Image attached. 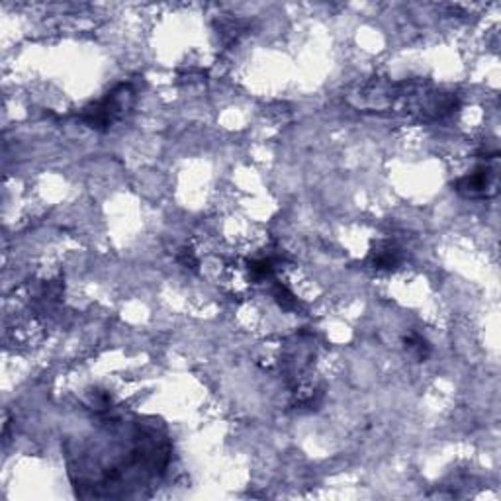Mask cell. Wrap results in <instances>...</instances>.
Listing matches in <instances>:
<instances>
[{
  "label": "cell",
  "instance_id": "1",
  "mask_svg": "<svg viewBox=\"0 0 501 501\" xmlns=\"http://www.w3.org/2000/svg\"><path fill=\"white\" fill-rule=\"evenodd\" d=\"M131 100H133V90L130 89V84H120L104 100H100L94 106L87 108L82 114V120L94 130H108L114 121L126 114V110L130 108Z\"/></svg>",
  "mask_w": 501,
  "mask_h": 501
},
{
  "label": "cell",
  "instance_id": "2",
  "mask_svg": "<svg viewBox=\"0 0 501 501\" xmlns=\"http://www.w3.org/2000/svg\"><path fill=\"white\" fill-rule=\"evenodd\" d=\"M495 190V172L488 165H480L474 172L456 180V192L466 198H485Z\"/></svg>",
  "mask_w": 501,
  "mask_h": 501
},
{
  "label": "cell",
  "instance_id": "3",
  "mask_svg": "<svg viewBox=\"0 0 501 501\" xmlns=\"http://www.w3.org/2000/svg\"><path fill=\"white\" fill-rule=\"evenodd\" d=\"M400 260H402L400 249H397L396 245H392V243H384L376 250H372L370 263L374 268L390 270V268H396L400 265Z\"/></svg>",
  "mask_w": 501,
  "mask_h": 501
},
{
  "label": "cell",
  "instance_id": "4",
  "mask_svg": "<svg viewBox=\"0 0 501 501\" xmlns=\"http://www.w3.org/2000/svg\"><path fill=\"white\" fill-rule=\"evenodd\" d=\"M405 348H407V353L409 355H413L417 360H425L429 356V343L421 335H409L407 339H405Z\"/></svg>",
  "mask_w": 501,
  "mask_h": 501
},
{
  "label": "cell",
  "instance_id": "5",
  "mask_svg": "<svg viewBox=\"0 0 501 501\" xmlns=\"http://www.w3.org/2000/svg\"><path fill=\"white\" fill-rule=\"evenodd\" d=\"M249 268L255 280H267V278H270V276L275 275V263L270 259L253 260L249 265Z\"/></svg>",
  "mask_w": 501,
  "mask_h": 501
}]
</instances>
